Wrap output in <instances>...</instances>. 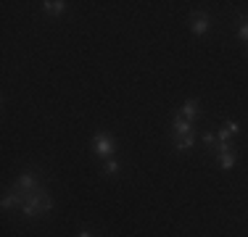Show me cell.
I'll return each instance as SVG.
<instances>
[{"label": "cell", "instance_id": "11", "mask_svg": "<svg viewBox=\"0 0 248 237\" xmlns=\"http://www.w3.org/2000/svg\"><path fill=\"white\" fill-rule=\"evenodd\" d=\"M238 37L248 43V19H240V27H238Z\"/></svg>", "mask_w": 248, "mask_h": 237}, {"label": "cell", "instance_id": "8", "mask_svg": "<svg viewBox=\"0 0 248 237\" xmlns=\"http://www.w3.org/2000/svg\"><path fill=\"white\" fill-rule=\"evenodd\" d=\"M174 134H193V121H187V118H182L180 114L174 116Z\"/></svg>", "mask_w": 248, "mask_h": 237}, {"label": "cell", "instance_id": "12", "mask_svg": "<svg viewBox=\"0 0 248 237\" xmlns=\"http://www.w3.org/2000/svg\"><path fill=\"white\" fill-rule=\"evenodd\" d=\"M203 145H206V148H217V137H214L211 132H206V134H203Z\"/></svg>", "mask_w": 248, "mask_h": 237}, {"label": "cell", "instance_id": "13", "mask_svg": "<svg viewBox=\"0 0 248 237\" xmlns=\"http://www.w3.org/2000/svg\"><path fill=\"white\" fill-rule=\"evenodd\" d=\"M224 127H227V129H230V132H232V134H238V129H240V127H238V124H235V121H227V124H224Z\"/></svg>", "mask_w": 248, "mask_h": 237}, {"label": "cell", "instance_id": "3", "mask_svg": "<svg viewBox=\"0 0 248 237\" xmlns=\"http://www.w3.org/2000/svg\"><path fill=\"white\" fill-rule=\"evenodd\" d=\"M93 150H95V156L108 161V158L114 156V150H116V140L108 137L106 132H98L95 137H93Z\"/></svg>", "mask_w": 248, "mask_h": 237}, {"label": "cell", "instance_id": "14", "mask_svg": "<svg viewBox=\"0 0 248 237\" xmlns=\"http://www.w3.org/2000/svg\"><path fill=\"white\" fill-rule=\"evenodd\" d=\"M77 237H95V235H93V232H90V229H82V232H79V235H77Z\"/></svg>", "mask_w": 248, "mask_h": 237}, {"label": "cell", "instance_id": "9", "mask_svg": "<svg viewBox=\"0 0 248 237\" xmlns=\"http://www.w3.org/2000/svg\"><path fill=\"white\" fill-rule=\"evenodd\" d=\"M196 145V134H174V148L177 150H190Z\"/></svg>", "mask_w": 248, "mask_h": 237}, {"label": "cell", "instance_id": "5", "mask_svg": "<svg viewBox=\"0 0 248 237\" xmlns=\"http://www.w3.org/2000/svg\"><path fill=\"white\" fill-rule=\"evenodd\" d=\"M238 161V156H235V148L232 145H217V163L222 166L224 171H230Z\"/></svg>", "mask_w": 248, "mask_h": 237}, {"label": "cell", "instance_id": "15", "mask_svg": "<svg viewBox=\"0 0 248 237\" xmlns=\"http://www.w3.org/2000/svg\"><path fill=\"white\" fill-rule=\"evenodd\" d=\"M246 56H248V47H246Z\"/></svg>", "mask_w": 248, "mask_h": 237}, {"label": "cell", "instance_id": "4", "mask_svg": "<svg viewBox=\"0 0 248 237\" xmlns=\"http://www.w3.org/2000/svg\"><path fill=\"white\" fill-rule=\"evenodd\" d=\"M211 29V19L203 14V11H193L190 14V32L196 34V37H203V34H209Z\"/></svg>", "mask_w": 248, "mask_h": 237}, {"label": "cell", "instance_id": "2", "mask_svg": "<svg viewBox=\"0 0 248 237\" xmlns=\"http://www.w3.org/2000/svg\"><path fill=\"white\" fill-rule=\"evenodd\" d=\"M43 187L40 185V179H37V174H34V171H21L19 174V179H16V185L11 187V190H16V193L21 195V198H27V195H32V193H37V190Z\"/></svg>", "mask_w": 248, "mask_h": 237}, {"label": "cell", "instance_id": "7", "mask_svg": "<svg viewBox=\"0 0 248 237\" xmlns=\"http://www.w3.org/2000/svg\"><path fill=\"white\" fill-rule=\"evenodd\" d=\"M180 116L187 118V121H196L198 118V100H187V103L180 108Z\"/></svg>", "mask_w": 248, "mask_h": 237}, {"label": "cell", "instance_id": "1", "mask_svg": "<svg viewBox=\"0 0 248 237\" xmlns=\"http://www.w3.org/2000/svg\"><path fill=\"white\" fill-rule=\"evenodd\" d=\"M53 208V198L48 195V190L45 187H40L37 193H32V195H27L24 198V203H21V211H24V216H40V213H48Z\"/></svg>", "mask_w": 248, "mask_h": 237}, {"label": "cell", "instance_id": "10", "mask_svg": "<svg viewBox=\"0 0 248 237\" xmlns=\"http://www.w3.org/2000/svg\"><path fill=\"white\" fill-rule=\"evenodd\" d=\"M122 169V163L116 161V158H108V161H106V166H103V174H108V177H114L116 171Z\"/></svg>", "mask_w": 248, "mask_h": 237}, {"label": "cell", "instance_id": "6", "mask_svg": "<svg viewBox=\"0 0 248 237\" xmlns=\"http://www.w3.org/2000/svg\"><path fill=\"white\" fill-rule=\"evenodd\" d=\"M43 11L48 16H63V14H66V3H63V0H45Z\"/></svg>", "mask_w": 248, "mask_h": 237}]
</instances>
